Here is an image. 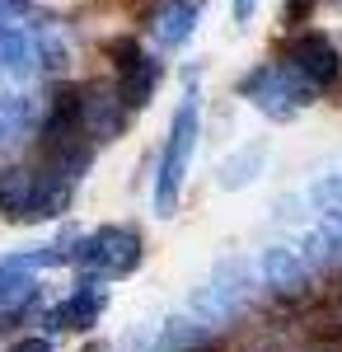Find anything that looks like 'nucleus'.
Masks as SVG:
<instances>
[{
  "instance_id": "ddd939ff",
  "label": "nucleus",
  "mask_w": 342,
  "mask_h": 352,
  "mask_svg": "<svg viewBox=\"0 0 342 352\" xmlns=\"http://www.w3.org/2000/svg\"><path fill=\"white\" fill-rule=\"evenodd\" d=\"M0 71L5 76H33L38 66V47H33V28L0 24Z\"/></svg>"
},
{
  "instance_id": "9b49d317",
  "label": "nucleus",
  "mask_w": 342,
  "mask_h": 352,
  "mask_svg": "<svg viewBox=\"0 0 342 352\" xmlns=\"http://www.w3.org/2000/svg\"><path fill=\"white\" fill-rule=\"evenodd\" d=\"M150 33L159 47H183L197 33V5L192 0H159L150 10Z\"/></svg>"
},
{
  "instance_id": "f257e3e1",
  "label": "nucleus",
  "mask_w": 342,
  "mask_h": 352,
  "mask_svg": "<svg viewBox=\"0 0 342 352\" xmlns=\"http://www.w3.org/2000/svg\"><path fill=\"white\" fill-rule=\"evenodd\" d=\"M239 94L253 104V109L272 118V122H290L295 113H305L315 104L319 85L295 66V61H263V66H253L244 80H239Z\"/></svg>"
},
{
  "instance_id": "412c9836",
  "label": "nucleus",
  "mask_w": 342,
  "mask_h": 352,
  "mask_svg": "<svg viewBox=\"0 0 342 352\" xmlns=\"http://www.w3.org/2000/svg\"><path fill=\"white\" fill-rule=\"evenodd\" d=\"M253 10H258V0H235V19H239V24H249Z\"/></svg>"
},
{
  "instance_id": "b1692460",
  "label": "nucleus",
  "mask_w": 342,
  "mask_h": 352,
  "mask_svg": "<svg viewBox=\"0 0 342 352\" xmlns=\"http://www.w3.org/2000/svg\"><path fill=\"white\" fill-rule=\"evenodd\" d=\"M197 352H216V348H197Z\"/></svg>"
},
{
  "instance_id": "9d476101",
  "label": "nucleus",
  "mask_w": 342,
  "mask_h": 352,
  "mask_svg": "<svg viewBox=\"0 0 342 352\" xmlns=\"http://www.w3.org/2000/svg\"><path fill=\"white\" fill-rule=\"evenodd\" d=\"M38 192V164H0V217L28 221Z\"/></svg>"
},
{
  "instance_id": "6ab92c4d",
  "label": "nucleus",
  "mask_w": 342,
  "mask_h": 352,
  "mask_svg": "<svg viewBox=\"0 0 342 352\" xmlns=\"http://www.w3.org/2000/svg\"><path fill=\"white\" fill-rule=\"evenodd\" d=\"M315 10H319V0H286V5H282L286 28H290V33H295V28H305L310 19H315Z\"/></svg>"
},
{
  "instance_id": "0eeeda50",
  "label": "nucleus",
  "mask_w": 342,
  "mask_h": 352,
  "mask_svg": "<svg viewBox=\"0 0 342 352\" xmlns=\"http://www.w3.org/2000/svg\"><path fill=\"white\" fill-rule=\"evenodd\" d=\"M286 61H295L310 80L323 89V85H333L342 76V56H338V43L328 38V33H319V28H295L286 43Z\"/></svg>"
},
{
  "instance_id": "5701e85b",
  "label": "nucleus",
  "mask_w": 342,
  "mask_h": 352,
  "mask_svg": "<svg viewBox=\"0 0 342 352\" xmlns=\"http://www.w3.org/2000/svg\"><path fill=\"white\" fill-rule=\"evenodd\" d=\"M315 352H342V348H315Z\"/></svg>"
},
{
  "instance_id": "7ed1b4c3",
  "label": "nucleus",
  "mask_w": 342,
  "mask_h": 352,
  "mask_svg": "<svg viewBox=\"0 0 342 352\" xmlns=\"http://www.w3.org/2000/svg\"><path fill=\"white\" fill-rule=\"evenodd\" d=\"M141 254L146 244L132 226H104L94 235H84V268L104 282H117V277H132L141 268Z\"/></svg>"
},
{
  "instance_id": "6e6552de",
  "label": "nucleus",
  "mask_w": 342,
  "mask_h": 352,
  "mask_svg": "<svg viewBox=\"0 0 342 352\" xmlns=\"http://www.w3.org/2000/svg\"><path fill=\"white\" fill-rule=\"evenodd\" d=\"M104 305H108L104 277H89V282H80V292H71V296L47 315V324H52L56 333H89V329L104 320Z\"/></svg>"
},
{
  "instance_id": "4468645a",
  "label": "nucleus",
  "mask_w": 342,
  "mask_h": 352,
  "mask_svg": "<svg viewBox=\"0 0 342 352\" xmlns=\"http://www.w3.org/2000/svg\"><path fill=\"white\" fill-rule=\"evenodd\" d=\"M263 160H267V146H263V141H253V146H239L230 160H220V169H216V184H220L225 192L249 188V184L258 179Z\"/></svg>"
},
{
  "instance_id": "dca6fc26",
  "label": "nucleus",
  "mask_w": 342,
  "mask_h": 352,
  "mask_svg": "<svg viewBox=\"0 0 342 352\" xmlns=\"http://www.w3.org/2000/svg\"><path fill=\"white\" fill-rule=\"evenodd\" d=\"M207 348V324L192 315V320H169L164 338H159V352H197Z\"/></svg>"
},
{
  "instance_id": "4be33fe9",
  "label": "nucleus",
  "mask_w": 342,
  "mask_h": 352,
  "mask_svg": "<svg viewBox=\"0 0 342 352\" xmlns=\"http://www.w3.org/2000/svg\"><path fill=\"white\" fill-rule=\"evenodd\" d=\"M80 352H108V348H104V343H89V348H80Z\"/></svg>"
},
{
  "instance_id": "39448f33",
  "label": "nucleus",
  "mask_w": 342,
  "mask_h": 352,
  "mask_svg": "<svg viewBox=\"0 0 342 352\" xmlns=\"http://www.w3.org/2000/svg\"><path fill=\"white\" fill-rule=\"evenodd\" d=\"M244 300H249V272H244V263L230 258V263L216 268V277L192 296V315L207 329H216V324H230L239 310H244Z\"/></svg>"
},
{
  "instance_id": "a211bd4d",
  "label": "nucleus",
  "mask_w": 342,
  "mask_h": 352,
  "mask_svg": "<svg viewBox=\"0 0 342 352\" xmlns=\"http://www.w3.org/2000/svg\"><path fill=\"white\" fill-rule=\"evenodd\" d=\"M315 207H319V217H328V212H342V179H319L315 184Z\"/></svg>"
},
{
  "instance_id": "393cba45",
  "label": "nucleus",
  "mask_w": 342,
  "mask_h": 352,
  "mask_svg": "<svg viewBox=\"0 0 342 352\" xmlns=\"http://www.w3.org/2000/svg\"><path fill=\"white\" fill-rule=\"evenodd\" d=\"M338 5H342V0H338Z\"/></svg>"
},
{
  "instance_id": "aec40b11",
  "label": "nucleus",
  "mask_w": 342,
  "mask_h": 352,
  "mask_svg": "<svg viewBox=\"0 0 342 352\" xmlns=\"http://www.w3.org/2000/svg\"><path fill=\"white\" fill-rule=\"evenodd\" d=\"M10 352H52V343H47V338H38V333H28V338H19Z\"/></svg>"
},
{
  "instance_id": "1a4fd4ad",
  "label": "nucleus",
  "mask_w": 342,
  "mask_h": 352,
  "mask_svg": "<svg viewBox=\"0 0 342 352\" xmlns=\"http://www.w3.org/2000/svg\"><path fill=\"white\" fill-rule=\"evenodd\" d=\"M258 272H263V282L277 296H305V292H310V263L300 258V249H286V244L263 249Z\"/></svg>"
},
{
  "instance_id": "2eb2a0df",
  "label": "nucleus",
  "mask_w": 342,
  "mask_h": 352,
  "mask_svg": "<svg viewBox=\"0 0 342 352\" xmlns=\"http://www.w3.org/2000/svg\"><path fill=\"white\" fill-rule=\"evenodd\" d=\"M28 300H38V282L14 263H0V310L5 315H24Z\"/></svg>"
},
{
  "instance_id": "f3484780",
  "label": "nucleus",
  "mask_w": 342,
  "mask_h": 352,
  "mask_svg": "<svg viewBox=\"0 0 342 352\" xmlns=\"http://www.w3.org/2000/svg\"><path fill=\"white\" fill-rule=\"evenodd\" d=\"M33 47H38V66L43 71H61L66 66V38L52 24H33Z\"/></svg>"
},
{
  "instance_id": "423d86ee",
  "label": "nucleus",
  "mask_w": 342,
  "mask_h": 352,
  "mask_svg": "<svg viewBox=\"0 0 342 352\" xmlns=\"http://www.w3.org/2000/svg\"><path fill=\"white\" fill-rule=\"evenodd\" d=\"M80 122H84V132L89 141L99 146V141H117V136L127 132V122H132V109L122 104V94H117V85H80Z\"/></svg>"
},
{
  "instance_id": "f03ea898",
  "label": "nucleus",
  "mask_w": 342,
  "mask_h": 352,
  "mask_svg": "<svg viewBox=\"0 0 342 352\" xmlns=\"http://www.w3.org/2000/svg\"><path fill=\"white\" fill-rule=\"evenodd\" d=\"M192 151H197V99L187 94L183 104H179V113H174V127H169L164 155H159V179H155V212L159 217H174L179 188H183L187 164H192Z\"/></svg>"
},
{
  "instance_id": "20e7f679",
  "label": "nucleus",
  "mask_w": 342,
  "mask_h": 352,
  "mask_svg": "<svg viewBox=\"0 0 342 352\" xmlns=\"http://www.w3.org/2000/svg\"><path fill=\"white\" fill-rule=\"evenodd\" d=\"M108 61H113V76H117V94H122V104L127 109H146L150 104V94H155L159 85V61L136 38H113L108 43Z\"/></svg>"
},
{
  "instance_id": "f8f14e48",
  "label": "nucleus",
  "mask_w": 342,
  "mask_h": 352,
  "mask_svg": "<svg viewBox=\"0 0 342 352\" xmlns=\"http://www.w3.org/2000/svg\"><path fill=\"white\" fill-rule=\"evenodd\" d=\"M38 104L19 94V89H10V85H0V151H10V146H19L28 132H38Z\"/></svg>"
}]
</instances>
